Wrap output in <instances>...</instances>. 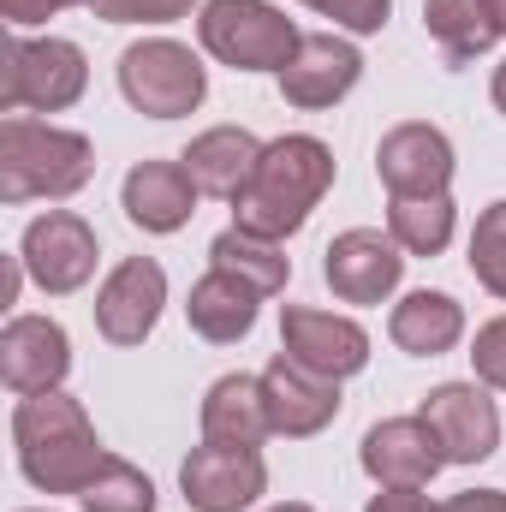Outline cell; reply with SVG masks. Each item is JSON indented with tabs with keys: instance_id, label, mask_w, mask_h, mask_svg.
<instances>
[{
	"instance_id": "9",
	"label": "cell",
	"mask_w": 506,
	"mask_h": 512,
	"mask_svg": "<svg viewBox=\"0 0 506 512\" xmlns=\"http://www.w3.org/2000/svg\"><path fill=\"white\" fill-rule=\"evenodd\" d=\"M280 352L298 358L304 370L316 376H358L370 364V334L352 322V316H334V310H310V304H286L280 310Z\"/></svg>"
},
{
	"instance_id": "24",
	"label": "cell",
	"mask_w": 506,
	"mask_h": 512,
	"mask_svg": "<svg viewBox=\"0 0 506 512\" xmlns=\"http://www.w3.org/2000/svg\"><path fill=\"white\" fill-rule=\"evenodd\" d=\"M387 233L405 256H441L453 245V197H387Z\"/></svg>"
},
{
	"instance_id": "1",
	"label": "cell",
	"mask_w": 506,
	"mask_h": 512,
	"mask_svg": "<svg viewBox=\"0 0 506 512\" xmlns=\"http://www.w3.org/2000/svg\"><path fill=\"white\" fill-rule=\"evenodd\" d=\"M12 447H18V471L42 495H84L96 483V471L114 459L96 441V423L84 417V405L72 393H60V387L18 399V411H12Z\"/></svg>"
},
{
	"instance_id": "22",
	"label": "cell",
	"mask_w": 506,
	"mask_h": 512,
	"mask_svg": "<svg viewBox=\"0 0 506 512\" xmlns=\"http://www.w3.org/2000/svg\"><path fill=\"white\" fill-rule=\"evenodd\" d=\"M268 435H274V423H268L262 376H221V382L203 393V441L262 447Z\"/></svg>"
},
{
	"instance_id": "25",
	"label": "cell",
	"mask_w": 506,
	"mask_h": 512,
	"mask_svg": "<svg viewBox=\"0 0 506 512\" xmlns=\"http://www.w3.org/2000/svg\"><path fill=\"white\" fill-rule=\"evenodd\" d=\"M423 30L441 42L447 60H477L483 48L501 42V30L483 12V0H423Z\"/></svg>"
},
{
	"instance_id": "31",
	"label": "cell",
	"mask_w": 506,
	"mask_h": 512,
	"mask_svg": "<svg viewBox=\"0 0 506 512\" xmlns=\"http://www.w3.org/2000/svg\"><path fill=\"white\" fill-rule=\"evenodd\" d=\"M60 6H66V0H0V18H6L12 30H24V24H48Z\"/></svg>"
},
{
	"instance_id": "12",
	"label": "cell",
	"mask_w": 506,
	"mask_h": 512,
	"mask_svg": "<svg viewBox=\"0 0 506 512\" xmlns=\"http://www.w3.org/2000/svg\"><path fill=\"white\" fill-rule=\"evenodd\" d=\"M161 304H167V274L155 256H126L102 292H96V328L108 346H143L161 322Z\"/></svg>"
},
{
	"instance_id": "21",
	"label": "cell",
	"mask_w": 506,
	"mask_h": 512,
	"mask_svg": "<svg viewBox=\"0 0 506 512\" xmlns=\"http://www.w3.org/2000/svg\"><path fill=\"white\" fill-rule=\"evenodd\" d=\"M459 334H465V310H459V298H447V292H405L399 304H393V316H387V340L399 346V352H411V358H441V352H453L459 346Z\"/></svg>"
},
{
	"instance_id": "36",
	"label": "cell",
	"mask_w": 506,
	"mask_h": 512,
	"mask_svg": "<svg viewBox=\"0 0 506 512\" xmlns=\"http://www.w3.org/2000/svg\"><path fill=\"white\" fill-rule=\"evenodd\" d=\"M268 512H316V507H304V501H280V507H268Z\"/></svg>"
},
{
	"instance_id": "28",
	"label": "cell",
	"mask_w": 506,
	"mask_h": 512,
	"mask_svg": "<svg viewBox=\"0 0 506 512\" xmlns=\"http://www.w3.org/2000/svg\"><path fill=\"white\" fill-rule=\"evenodd\" d=\"M197 0H90L96 18L108 24H173V18H191Z\"/></svg>"
},
{
	"instance_id": "32",
	"label": "cell",
	"mask_w": 506,
	"mask_h": 512,
	"mask_svg": "<svg viewBox=\"0 0 506 512\" xmlns=\"http://www.w3.org/2000/svg\"><path fill=\"white\" fill-rule=\"evenodd\" d=\"M364 512H447V507H435L423 489H381Z\"/></svg>"
},
{
	"instance_id": "16",
	"label": "cell",
	"mask_w": 506,
	"mask_h": 512,
	"mask_svg": "<svg viewBox=\"0 0 506 512\" xmlns=\"http://www.w3.org/2000/svg\"><path fill=\"white\" fill-rule=\"evenodd\" d=\"M66 370H72V340H66V328L54 316H12L6 322V334H0V382L18 399L60 387Z\"/></svg>"
},
{
	"instance_id": "20",
	"label": "cell",
	"mask_w": 506,
	"mask_h": 512,
	"mask_svg": "<svg viewBox=\"0 0 506 512\" xmlns=\"http://www.w3.org/2000/svg\"><path fill=\"white\" fill-rule=\"evenodd\" d=\"M256 304H262L256 286L233 280L227 268H209V274L191 286L185 316H191V328H197L209 346H239V340L256 328Z\"/></svg>"
},
{
	"instance_id": "5",
	"label": "cell",
	"mask_w": 506,
	"mask_h": 512,
	"mask_svg": "<svg viewBox=\"0 0 506 512\" xmlns=\"http://www.w3.org/2000/svg\"><path fill=\"white\" fill-rule=\"evenodd\" d=\"M197 36L233 72H280L298 54V42H304L298 24L280 6H268V0H203Z\"/></svg>"
},
{
	"instance_id": "27",
	"label": "cell",
	"mask_w": 506,
	"mask_h": 512,
	"mask_svg": "<svg viewBox=\"0 0 506 512\" xmlns=\"http://www.w3.org/2000/svg\"><path fill=\"white\" fill-rule=\"evenodd\" d=\"M471 274L477 286H489L495 298H506V203H489L477 215V233H471Z\"/></svg>"
},
{
	"instance_id": "8",
	"label": "cell",
	"mask_w": 506,
	"mask_h": 512,
	"mask_svg": "<svg viewBox=\"0 0 506 512\" xmlns=\"http://www.w3.org/2000/svg\"><path fill=\"white\" fill-rule=\"evenodd\" d=\"M179 489L191 512H245L268 489V465L256 447H227V441H203L185 453L179 465Z\"/></svg>"
},
{
	"instance_id": "3",
	"label": "cell",
	"mask_w": 506,
	"mask_h": 512,
	"mask_svg": "<svg viewBox=\"0 0 506 512\" xmlns=\"http://www.w3.org/2000/svg\"><path fill=\"white\" fill-rule=\"evenodd\" d=\"M96 173V149L84 131L48 126V120H24L12 114L0 126V197L6 203H30V197H72L84 191Z\"/></svg>"
},
{
	"instance_id": "23",
	"label": "cell",
	"mask_w": 506,
	"mask_h": 512,
	"mask_svg": "<svg viewBox=\"0 0 506 512\" xmlns=\"http://www.w3.org/2000/svg\"><path fill=\"white\" fill-rule=\"evenodd\" d=\"M209 268H227L233 280L256 286L262 298L286 292V280H292V256L280 251L274 239H256V233H239V227H227V233L209 245Z\"/></svg>"
},
{
	"instance_id": "17",
	"label": "cell",
	"mask_w": 506,
	"mask_h": 512,
	"mask_svg": "<svg viewBox=\"0 0 506 512\" xmlns=\"http://www.w3.org/2000/svg\"><path fill=\"white\" fill-rule=\"evenodd\" d=\"M358 459H364V471L376 477L381 489H429L435 471L447 465V453H441V441H435V429L423 417H387V423H376L364 435Z\"/></svg>"
},
{
	"instance_id": "11",
	"label": "cell",
	"mask_w": 506,
	"mask_h": 512,
	"mask_svg": "<svg viewBox=\"0 0 506 512\" xmlns=\"http://www.w3.org/2000/svg\"><path fill=\"white\" fill-rule=\"evenodd\" d=\"M417 417L435 429L447 465H483L501 447V411H495V399L477 382H441L423 399Z\"/></svg>"
},
{
	"instance_id": "35",
	"label": "cell",
	"mask_w": 506,
	"mask_h": 512,
	"mask_svg": "<svg viewBox=\"0 0 506 512\" xmlns=\"http://www.w3.org/2000/svg\"><path fill=\"white\" fill-rule=\"evenodd\" d=\"M495 108H501V114H506V60H501V66H495Z\"/></svg>"
},
{
	"instance_id": "15",
	"label": "cell",
	"mask_w": 506,
	"mask_h": 512,
	"mask_svg": "<svg viewBox=\"0 0 506 512\" xmlns=\"http://www.w3.org/2000/svg\"><path fill=\"white\" fill-rule=\"evenodd\" d=\"M262 399H268V423H274V435H286V441L322 435V429L340 417V382L304 370V364L286 358V352L262 370Z\"/></svg>"
},
{
	"instance_id": "33",
	"label": "cell",
	"mask_w": 506,
	"mask_h": 512,
	"mask_svg": "<svg viewBox=\"0 0 506 512\" xmlns=\"http://www.w3.org/2000/svg\"><path fill=\"white\" fill-rule=\"evenodd\" d=\"M447 512H506V495L501 489H465L447 501Z\"/></svg>"
},
{
	"instance_id": "2",
	"label": "cell",
	"mask_w": 506,
	"mask_h": 512,
	"mask_svg": "<svg viewBox=\"0 0 506 512\" xmlns=\"http://www.w3.org/2000/svg\"><path fill=\"white\" fill-rule=\"evenodd\" d=\"M334 185V149L310 131H286L274 143H262V161H256L251 185L233 197V215H239V233L256 239H292L310 209L328 197Z\"/></svg>"
},
{
	"instance_id": "14",
	"label": "cell",
	"mask_w": 506,
	"mask_h": 512,
	"mask_svg": "<svg viewBox=\"0 0 506 512\" xmlns=\"http://www.w3.org/2000/svg\"><path fill=\"white\" fill-rule=\"evenodd\" d=\"M358 78H364V54H358L346 36L316 30V36H304L298 54L280 66V96H286L292 108L316 114V108H334L340 96H352Z\"/></svg>"
},
{
	"instance_id": "29",
	"label": "cell",
	"mask_w": 506,
	"mask_h": 512,
	"mask_svg": "<svg viewBox=\"0 0 506 512\" xmlns=\"http://www.w3.org/2000/svg\"><path fill=\"white\" fill-rule=\"evenodd\" d=\"M304 6L322 12V18H334L352 36H376L381 24H387V12H393V0H304Z\"/></svg>"
},
{
	"instance_id": "6",
	"label": "cell",
	"mask_w": 506,
	"mask_h": 512,
	"mask_svg": "<svg viewBox=\"0 0 506 512\" xmlns=\"http://www.w3.org/2000/svg\"><path fill=\"white\" fill-rule=\"evenodd\" d=\"M120 90H126L131 108L149 114V120H185V114L203 108L209 72H203V60L185 42L149 36V42H131L120 54Z\"/></svg>"
},
{
	"instance_id": "4",
	"label": "cell",
	"mask_w": 506,
	"mask_h": 512,
	"mask_svg": "<svg viewBox=\"0 0 506 512\" xmlns=\"http://www.w3.org/2000/svg\"><path fill=\"white\" fill-rule=\"evenodd\" d=\"M90 84V60L78 42L66 36H6L0 42V108L6 114H60L84 96Z\"/></svg>"
},
{
	"instance_id": "7",
	"label": "cell",
	"mask_w": 506,
	"mask_h": 512,
	"mask_svg": "<svg viewBox=\"0 0 506 512\" xmlns=\"http://www.w3.org/2000/svg\"><path fill=\"white\" fill-rule=\"evenodd\" d=\"M18 256H24V274L42 292L66 298V292H78L96 274V227L84 215H72V209H48V215H36L24 227Z\"/></svg>"
},
{
	"instance_id": "13",
	"label": "cell",
	"mask_w": 506,
	"mask_h": 512,
	"mask_svg": "<svg viewBox=\"0 0 506 512\" xmlns=\"http://www.w3.org/2000/svg\"><path fill=\"white\" fill-rule=\"evenodd\" d=\"M376 173L387 197H441L453 185V143L429 120H405L376 143Z\"/></svg>"
},
{
	"instance_id": "10",
	"label": "cell",
	"mask_w": 506,
	"mask_h": 512,
	"mask_svg": "<svg viewBox=\"0 0 506 512\" xmlns=\"http://www.w3.org/2000/svg\"><path fill=\"white\" fill-rule=\"evenodd\" d=\"M322 280L334 286L340 304H381L399 292L405 280V251L393 245V233L376 227H352L322 251Z\"/></svg>"
},
{
	"instance_id": "19",
	"label": "cell",
	"mask_w": 506,
	"mask_h": 512,
	"mask_svg": "<svg viewBox=\"0 0 506 512\" xmlns=\"http://www.w3.org/2000/svg\"><path fill=\"white\" fill-rule=\"evenodd\" d=\"M179 161H185V173L197 179L203 197H227L233 203L251 185L256 161H262V143L245 126H215V131H203V137H191V149Z\"/></svg>"
},
{
	"instance_id": "37",
	"label": "cell",
	"mask_w": 506,
	"mask_h": 512,
	"mask_svg": "<svg viewBox=\"0 0 506 512\" xmlns=\"http://www.w3.org/2000/svg\"><path fill=\"white\" fill-rule=\"evenodd\" d=\"M66 6H90V0H66Z\"/></svg>"
},
{
	"instance_id": "30",
	"label": "cell",
	"mask_w": 506,
	"mask_h": 512,
	"mask_svg": "<svg viewBox=\"0 0 506 512\" xmlns=\"http://www.w3.org/2000/svg\"><path fill=\"white\" fill-rule=\"evenodd\" d=\"M471 364H477V382L501 387L506 393V316L477 328V346H471Z\"/></svg>"
},
{
	"instance_id": "26",
	"label": "cell",
	"mask_w": 506,
	"mask_h": 512,
	"mask_svg": "<svg viewBox=\"0 0 506 512\" xmlns=\"http://www.w3.org/2000/svg\"><path fill=\"white\" fill-rule=\"evenodd\" d=\"M78 501H84V512H155V483L126 459H108Z\"/></svg>"
},
{
	"instance_id": "34",
	"label": "cell",
	"mask_w": 506,
	"mask_h": 512,
	"mask_svg": "<svg viewBox=\"0 0 506 512\" xmlns=\"http://www.w3.org/2000/svg\"><path fill=\"white\" fill-rule=\"evenodd\" d=\"M483 12L495 18V30H501V36H506V0H483Z\"/></svg>"
},
{
	"instance_id": "18",
	"label": "cell",
	"mask_w": 506,
	"mask_h": 512,
	"mask_svg": "<svg viewBox=\"0 0 506 512\" xmlns=\"http://www.w3.org/2000/svg\"><path fill=\"white\" fill-rule=\"evenodd\" d=\"M197 179L185 173V161H137L120 185V203H126L131 227L143 233H179L191 215H197Z\"/></svg>"
}]
</instances>
